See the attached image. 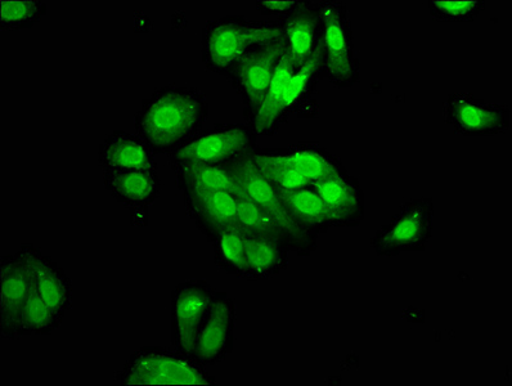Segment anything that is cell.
Segmentation results:
<instances>
[{"label": "cell", "mask_w": 512, "mask_h": 386, "mask_svg": "<svg viewBox=\"0 0 512 386\" xmlns=\"http://www.w3.org/2000/svg\"><path fill=\"white\" fill-rule=\"evenodd\" d=\"M209 112L199 89L165 85L142 101L134 127L155 155H169L201 132Z\"/></svg>", "instance_id": "obj_1"}, {"label": "cell", "mask_w": 512, "mask_h": 386, "mask_svg": "<svg viewBox=\"0 0 512 386\" xmlns=\"http://www.w3.org/2000/svg\"><path fill=\"white\" fill-rule=\"evenodd\" d=\"M284 35L281 20L251 21L244 16H226L206 22L202 30V64L218 75L229 69L247 52Z\"/></svg>", "instance_id": "obj_2"}, {"label": "cell", "mask_w": 512, "mask_h": 386, "mask_svg": "<svg viewBox=\"0 0 512 386\" xmlns=\"http://www.w3.org/2000/svg\"><path fill=\"white\" fill-rule=\"evenodd\" d=\"M120 385H215L217 380L187 354L145 347L134 352L115 375Z\"/></svg>", "instance_id": "obj_3"}, {"label": "cell", "mask_w": 512, "mask_h": 386, "mask_svg": "<svg viewBox=\"0 0 512 386\" xmlns=\"http://www.w3.org/2000/svg\"><path fill=\"white\" fill-rule=\"evenodd\" d=\"M321 3L323 78L336 88H352L361 80V62L354 52L347 4L340 0H321Z\"/></svg>", "instance_id": "obj_4"}, {"label": "cell", "mask_w": 512, "mask_h": 386, "mask_svg": "<svg viewBox=\"0 0 512 386\" xmlns=\"http://www.w3.org/2000/svg\"><path fill=\"white\" fill-rule=\"evenodd\" d=\"M434 203L420 197L404 203L370 240L377 257L393 258L428 249L433 237Z\"/></svg>", "instance_id": "obj_5"}, {"label": "cell", "mask_w": 512, "mask_h": 386, "mask_svg": "<svg viewBox=\"0 0 512 386\" xmlns=\"http://www.w3.org/2000/svg\"><path fill=\"white\" fill-rule=\"evenodd\" d=\"M286 51L282 37L251 49L229 69L226 78L244 103L247 124L253 123Z\"/></svg>", "instance_id": "obj_6"}, {"label": "cell", "mask_w": 512, "mask_h": 386, "mask_svg": "<svg viewBox=\"0 0 512 386\" xmlns=\"http://www.w3.org/2000/svg\"><path fill=\"white\" fill-rule=\"evenodd\" d=\"M224 166L232 175L237 187L259 208H262L269 217L273 218V221L293 239L298 248L299 257H309L318 249V239L305 235L291 221L280 196H278L276 187L264 177L258 166L250 159L249 154L236 157L235 160L229 161Z\"/></svg>", "instance_id": "obj_7"}, {"label": "cell", "mask_w": 512, "mask_h": 386, "mask_svg": "<svg viewBox=\"0 0 512 386\" xmlns=\"http://www.w3.org/2000/svg\"><path fill=\"white\" fill-rule=\"evenodd\" d=\"M256 136L249 124H217L201 130L190 141L168 155L170 166L179 163L226 165L236 157L250 154Z\"/></svg>", "instance_id": "obj_8"}, {"label": "cell", "mask_w": 512, "mask_h": 386, "mask_svg": "<svg viewBox=\"0 0 512 386\" xmlns=\"http://www.w3.org/2000/svg\"><path fill=\"white\" fill-rule=\"evenodd\" d=\"M444 119L464 137H494L509 132L511 111L506 103H489L474 94H449L444 102Z\"/></svg>", "instance_id": "obj_9"}, {"label": "cell", "mask_w": 512, "mask_h": 386, "mask_svg": "<svg viewBox=\"0 0 512 386\" xmlns=\"http://www.w3.org/2000/svg\"><path fill=\"white\" fill-rule=\"evenodd\" d=\"M205 280L181 282L172 291V344L179 352L193 356L197 335L215 294Z\"/></svg>", "instance_id": "obj_10"}, {"label": "cell", "mask_w": 512, "mask_h": 386, "mask_svg": "<svg viewBox=\"0 0 512 386\" xmlns=\"http://www.w3.org/2000/svg\"><path fill=\"white\" fill-rule=\"evenodd\" d=\"M236 321L235 300L224 291H215L197 335L192 358L204 367L217 366L223 362L235 347Z\"/></svg>", "instance_id": "obj_11"}, {"label": "cell", "mask_w": 512, "mask_h": 386, "mask_svg": "<svg viewBox=\"0 0 512 386\" xmlns=\"http://www.w3.org/2000/svg\"><path fill=\"white\" fill-rule=\"evenodd\" d=\"M33 289L28 264L19 254L0 259V336L16 340L20 313Z\"/></svg>", "instance_id": "obj_12"}, {"label": "cell", "mask_w": 512, "mask_h": 386, "mask_svg": "<svg viewBox=\"0 0 512 386\" xmlns=\"http://www.w3.org/2000/svg\"><path fill=\"white\" fill-rule=\"evenodd\" d=\"M28 264L38 293L61 316L73 308V282L65 269L34 244H22L17 251Z\"/></svg>", "instance_id": "obj_13"}, {"label": "cell", "mask_w": 512, "mask_h": 386, "mask_svg": "<svg viewBox=\"0 0 512 386\" xmlns=\"http://www.w3.org/2000/svg\"><path fill=\"white\" fill-rule=\"evenodd\" d=\"M236 192L184 193V206H186L188 217L210 244H213L220 232L236 226L238 208Z\"/></svg>", "instance_id": "obj_14"}, {"label": "cell", "mask_w": 512, "mask_h": 386, "mask_svg": "<svg viewBox=\"0 0 512 386\" xmlns=\"http://www.w3.org/2000/svg\"><path fill=\"white\" fill-rule=\"evenodd\" d=\"M331 214L332 226L356 228L365 219V193L349 172L313 184Z\"/></svg>", "instance_id": "obj_15"}, {"label": "cell", "mask_w": 512, "mask_h": 386, "mask_svg": "<svg viewBox=\"0 0 512 386\" xmlns=\"http://www.w3.org/2000/svg\"><path fill=\"white\" fill-rule=\"evenodd\" d=\"M321 0H302L300 6L282 19L286 51L295 70L312 56L322 30Z\"/></svg>", "instance_id": "obj_16"}, {"label": "cell", "mask_w": 512, "mask_h": 386, "mask_svg": "<svg viewBox=\"0 0 512 386\" xmlns=\"http://www.w3.org/2000/svg\"><path fill=\"white\" fill-rule=\"evenodd\" d=\"M322 31V30H321ZM323 79L322 39H318L316 48L309 60L296 70L287 85L284 101V119L287 123L291 115L300 119L317 118L320 112L316 98L318 83Z\"/></svg>", "instance_id": "obj_17"}, {"label": "cell", "mask_w": 512, "mask_h": 386, "mask_svg": "<svg viewBox=\"0 0 512 386\" xmlns=\"http://www.w3.org/2000/svg\"><path fill=\"white\" fill-rule=\"evenodd\" d=\"M103 186L112 199L128 209L150 208L161 193V182L157 170H106Z\"/></svg>", "instance_id": "obj_18"}, {"label": "cell", "mask_w": 512, "mask_h": 386, "mask_svg": "<svg viewBox=\"0 0 512 386\" xmlns=\"http://www.w3.org/2000/svg\"><path fill=\"white\" fill-rule=\"evenodd\" d=\"M156 155L138 134L114 130L98 148V164L106 170H157Z\"/></svg>", "instance_id": "obj_19"}, {"label": "cell", "mask_w": 512, "mask_h": 386, "mask_svg": "<svg viewBox=\"0 0 512 386\" xmlns=\"http://www.w3.org/2000/svg\"><path fill=\"white\" fill-rule=\"evenodd\" d=\"M277 193L291 221L305 235L318 239L334 227L329 209L313 184L298 190H277Z\"/></svg>", "instance_id": "obj_20"}, {"label": "cell", "mask_w": 512, "mask_h": 386, "mask_svg": "<svg viewBox=\"0 0 512 386\" xmlns=\"http://www.w3.org/2000/svg\"><path fill=\"white\" fill-rule=\"evenodd\" d=\"M295 67L289 53L285 51L280 64H278L276 74L273 76L271 85H269L266 97H264L262 106L256 114L250 128L256 137H272L286 124L284 119V101L287 91V85L293 78Z\"/></svg>", "instance_id": "obj_21"}, {"label": "cell", "mask_w": 512, "mask_h": 386, "mask_svg": "<svg viewBox=\"0 0 512 386\" xmlns=\"http://www.w3.org/2000/svg\"><path fill=\"white\" fill-rule=\"evenodd\" d=\"M290 250L275 240L246 236L245 276L249 281L272 280L289 267Z\"/></svg>", "instance_id": "obj_22"}, {"label": "cell", "mask_w": 512, "mask_h": 386, "mask_svg": "<svg viewBox=\"0 0 512 386\" xmlns=\"http://www.w3.org/2000/svg\"><path fill=\"white\" fill-rule=\"evenodd\" d=\"M178 190L184 193L210 191H237L226 166L204 163H179L172 165Z\"/></svg>", "instance_id": "obj_23"}, {"label": "cell", "mask_w": 512, "mask_h": 386, "mask_svg": "<svg viewBox=\"0 0 512 386\" xmlns=\"http://www.w3.org/2000/svg\"><path fill=\"white\" fill-rule=\"evenodd\" d=\"M249 156L277 190H298L311 186L293 159L286 154L285 148L255 147Z\"/></svg>", "instance_id": "obj_24"}, {"label": "cell", "mask_w": 512, "mask_h": 386, "mask_svg": "<svg viewBox=\"0 0 512 386\" xmlns=\"http://www.w3.org/2000/svg\"><path fill=\"white\" fill-rule=\"evenodd\" d=\"M236 195L238 203L236 226L238 230L244 232L246 236L281 242L287 249L298 254V248H296L293 239L273 221V218L269 217L238 187Z\"/></svg>", "instance_id": "obj_25"}, {"label": "cell", "mask_w": 512, "mask_h": 386, "mask_svg": "<svg viewBox=\"0 0 512 386\" xmlns=\"http://www.w3.org/2000/svg\"><path fill=\"white\" fill-rule=\"evenodd\" d=\"M284 148L311 184L348 172L338 156L316 143H299Z\"/></svg>", "instance_id": "obj_26"}, {"label": "cell", "mask_w": 512, "mask_h": 386, "mask_svg": "<svg viewBox=\"0 0 512 386\" xmlns=\"http://www.w3.org/2000/svg\"><path fill=\"white\" fill-rule=\"evenodd\" d=\"M64 316L39 295L33 285L17 323V336H47L60 329Z\"/></svg>", "instance_id": "obj_27"}, {"label": "cell", "mask_w": 512, "mask_h": 386, "mask_svg": "<svg viewBox=\"0 0 512 386\" xmlns=\"http://www.w3.org/2000/svg\"><path fill=\"white\" fill-rule=\"evenodd\" d=\"M214 263L229 276L244 278L246 235L237 226L220 232L213 241Z\"/></svg>", "instance_id": "obj_28"}, {"label": "cell", "mask_w": 512, "mask_h": 386, "mask_svg": "<svg viewBox=\"0 0 512 386\" xmlns=\"http://www.w3.org/2000/svg\"><path fill=\"white\" fill-rule=\"evenodd\" d=\"M43 0H0V29H31L47 16Z\"/></svg>", "instance_id": "obj_29"}, {"label": "cell", "mask_w": 512, "mask_h": 386, "mask_svg": "<svg viewBox=\"0 0 512 386\" xmlns=\"http://www.w3.org/2000/svg\"><path fill=\"white\" fill-rule=\"evenodd\" d=\"M430 16L440 22H471L485 10L483 0H430Z\"/></svg>", "instance_id": "obj_30"}, {"label": "cell", "mask_w": 512, "mask_h": 386, "mask_svg": "<svg viewBox=\"0 0 512 386\" xmlns=\"http://www.w3.org/2000/svg\"><path fill=\"white\" fill-rule=\"evenodd\" d=\"M302 0H259L255 3L256 11L262 13L263 16L277 17L282 20L291 12L298 8Z\"/></svg>", "instance_id": "obj_31"}, {"label": "cell", "mask_w": 512, "mask_h": 386, "mask_svg": "<svg viewBox=\"0 0 512 386\" xmlns=\"http://www.w3.org/2000/svg\"><path fill=\"white\" fill-rule=\"evenodd\" d=\"M130 210V223L134 227L148 226V208H136Z\"/></svg>", "instance_id": "obj_32"}]
</instances>
